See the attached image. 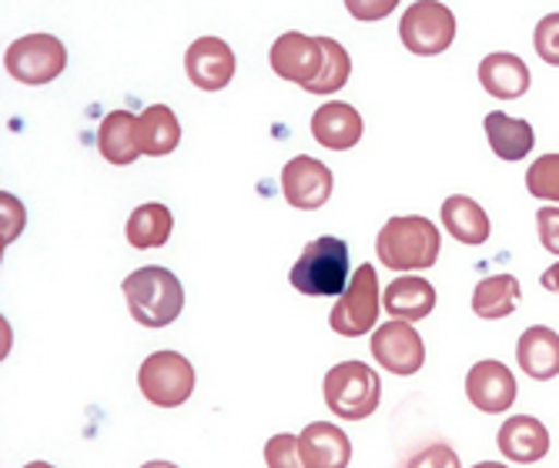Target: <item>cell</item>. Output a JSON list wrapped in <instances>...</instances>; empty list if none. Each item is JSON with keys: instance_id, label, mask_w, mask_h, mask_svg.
Masks as SVG:
<instances>
[{"instance_id": "cell-28", "label": "cell", "mask_w": 559, "mask_h": 468, "mask_svg": "<svg viewBox=\"0 0 559 468\" xmlns=\"http://www.w3.org/2000/svg\"><path fill=\"white\" fill-rule=\"evenodd\" d=\"M265 465L269 468H305L301 452H298V435H272L265 442Z\"/></svg>"}, {"instance_id": "cell-26", "label": "cell", "mask_w": 559, "mask_h": 468, "mask_svg": "<svg viewBox=\"0 0 559 468\" xmlns=\"http://www.w3.org/2000/svg\"><path fill=\"white\" fill-rule=\"evenodd\" d=\"M322 47H325V68H322L319 81L309 87V94L329 97V94H335V91H342V87L348 84L352 58H348V50H345L335 37H322Z\"/></svg>"}, {"instance_id": "cell-12", "label": "cell", "mask_w": 559, "mask_h": 468, "mask_svg": "<svg viewBox=\"0 0 559 468\" xmlns=\"http://www.w3.org/2000/svg\"><path fill=\"white\" fill-rule=\"evenodd\" d=\"M520 395V385H516V375L502 365L496 358H486V361H476L466 375V398L486 411V415H502L510 411L513 401Z\"/></svg>"}, {"instance_id": "cell-37", "label": "cell", "mask_w": 559, "mask_h": 468, "mask_svg": "<svg viewBox=\"0 0 559 468\" xmlns=\"http://www.w3.org/2000/svg\"><path fill=\"white\" fill-rule=\"evenodd\" d=\"M24 468H55V465H47V461H31V465H24Z\"/></svg>"}, {"instance_id": "cell-30", "label": "cell", "mask_w": 559, "mask_h": 468, "mask_svg": "<svg viewBox=\"0 0 559 468\" xmlns=\"http://www.w3.org/2000/svg\"><path fill=\"white\" fill-rule=\"evenodd\" d=\"M405 468H463L460 455H455V448L442 445V442H432L426 448H419L409 461H405Z\"/></svg>"}, {"instance_id": "cell-13", "label": "cell", "mask_w": 559, "mask_h": 468, "mask_svg": "<svg viewBox=\"0 0 559 468\" xmlns=\"http://www.w3.org/2000/svg\"><path fill=\"white\" fill-rule=\"evenodd\" d=\"M185 74L201 91H222L235 77V50L222 37H198L185 50Z\"/></svg>"}, {"instance_id": "cell-10", "label": "cell", "mask_w": 559, "mask_h": 468, "mask_svg": "<svg viewBox=\"0 0 559 468\" xmlns=\"http://www.w3.org/2000/svg\"><path fill=\"white\" fill-rule=\"evenodd\" d=\"M372 358L392 375H416L426 365V345L409 322H385L372 332Z\"/></svg>"}, {"instance_id": "cell-1", "label": "cell", "mask_w": 559, "mask_h": 468, "mask_svg": "<svg viewBox=\"0 0 559 468\" xmlns=\"http://www.w3.org/2000/svg\"><path fill=\"white\" fill-rule=\"evenodd\" d=\"M442 235L423 215H395L376 238L379 262L392 272H426L439 262Z\"/></svg>"}, {"instance_id": "cell-7", "label": "cell", "mask_w": 559, "mask_h": 468, "mask_svg": "<svg viewBox=\"0 0 559 468\" xmlns=\"http://www.w3.org/2000/svg\"><path fill=\"white\" fill-rule=\"evenodd\" d=\"M68 68V47L55 34H24L17 37L8 55L4 71L21 84H50Z\"/></svg>"}, {"instance_id": "cell-22", "label": "cell", "mask_w": 559, "mask_h": 468, "mask_svg": "<svg viewBox=\"0 0 559 468\" xmlns=\"http://www.w3.org/2000/svg\"><path fill=\"white\" fill-rule=\"evenodd\" d=\"M483 128H486L489 147L496 151V158H502V161H523L526 154L533 151V144H536L533 128L523 118H510L506 111L486 115Z\"/></svg>"}, {"instance_id": "cell-32", "label": "cell", "mask_w": 559, "mask_h": 468, "mask_svg": "<svg viewBox=\"0 0 559 468\" xmlns=\"http://www.w3.org/2000/svg\"><path fill=\"white\" fill-rule=\"evenodd\" d=\"M0 207H4V235H0V241H4V248L11 241H17L21 228H24V204L14 197V194H0Z\"/></svg>"}, {"instance_id": "cell-25", "label": "cell", "mask_w": 559, "mask_h": 468, "mask_svg": "<svg viewBox=\"0 0 559 468\" xmlns=\"http://www.w3.org/2000/svg\"><path fill=\"white\" fill-rule=\"evenodd\" d=\"M520 298H523V288L513 275H489L473 291V311L486 322H496V319L513 315Z\"/></svg>"}, {"instance_id": "cell-4", "label": "cell", "mask_w": 559, "mask_h": 468, "mask_svg": "<svg viewBox=\"0 0 559 468\" xmlns=\"http://www.w3.org/2000/svg\"><path fill=\"white\" fill-rule=\"evenodd\" d=\"M322 395L335 419L362 422L369 415H376L382 401V382L376 369L362 365V361H338L322 382Z\"/></svg>"}, {"instance_id": "cell-31", "label": "cell", "mask_w": 559, "mask_h": 468, "mask_svg": "<svg viewBox=\"0 0 559 468\" xmlns=\"http://www.w3.org/2000/svg\"><path fill=\"white\" fill-rule=\"evenodd\" d=\"M536 228H539V241L543 248L559 257V204H543L536 212Z\"/></svg>"}, {"instance_id": "cell-15", "label": "cell", "mask_w": 559, "mask_h": 468, "mask_svg": "<svg viewBox=\"0 0 559 468\" xmlns=\"http://www.w3.org/2000/svg\"><path fill=\"white\" fill-rule=\"evenodd\" d=\"M362 115L345 100H329L312 115V134L329 151H352L362 141Z\"/></svg>"}, {"instance_id": "cell-5", "label": "cell", "mask_w": 559, "mask_h": 468, "mask_svg": "<svg viewBox=\"0 0 559 468\" xmlns=\"http://www.w3.org/2000/svg\"><path fill=\"white\" fill-rule=\"evenodd\" d=\"M379 315H382V288H379L376 265H359L348 288L338 295L332 315H329V325L342 338H362V335L376 332Z\"/></svg>"}, {"instance_id": "cell-20", "label": "cell", "mask_w": 559, "mask_h": 468, "mask_svg": "<svg viewBox=\"0 0 559 468\" xmlns=\"http://www.w3.org/2000/svg\"><path fill=\"white\" fill-rule=\"evenodd\" d=\"M516 361L536 382L556 379L559 375V335L546 325H530L516 341Z\"/></svg>"}, {"instance_id": "cell-6", "label": "cell", "mask_w": 559, "mask_h": 468, "mask_svg": "<svg viewBox=\"0 0 559 468\" xmlns=\"http://www.w3.org/2000/svg\"><path fill=\"white\" fill-rule=\"evenodd\" d=\"M194 365L178 351H155L141 361L138 388L141 395L158 408H178L194 392Z\"/></svg>"}, {"instance_id": "cell-11", "label": "cell", "mask_w": 559, "mask_h": 468, "mask_svg": "<svg viewBox=\"0 0 559 468\" xmlns=\"http://www.w3.org/2000/svg\"><path fill=\"white\" fill-rule=\"evenodd\" d=\"M332 184L335 178L329 165H322L319 158H309V154H298V158H292L282 168V194L298 212H316V207L329 204Z\"/></svg>"}, {"instance_id": "cell-34", "label": "cell", "mask_w": 559, "mask_h": 468, "mask_svg": "<svg viewBox=\"0 0 559 468\" xmlns=\"http://www.w3.org/2000/svg\"><path fill=\"white\" fill-rule=\"evenodd\" d=\"M539 285H543L546 291H552V295H559V262H556V265H549V268L543 272V278H539Z\"/></svg>"}, {"instance_id": "cell-36", "label": "cell", "mask_w": 559, "mask_h": 468, "mask_svg": "<svg viewBox=\"0 0 559 468\" xmlns=\"http://www.w3.org/2000/svg\"><path fill=\"white\" fill-rule=\"evenodd\" d=\"M473 468H510V465H502V461H479V465H473Z\"/></svg>"}, {"instance_id": "cell-27", "label": "cell", "mask_w": 559, "mask_h": 468, "mask_svg": "<svg viewBox=\"0 0 559 468\" xmlns=\"http://www.w3.org/2000/svg\"><path fill=\"white\" fill-rule=\"evenodd\" d=\"M526 188L536 201L559 204V151L543 154L526 171Z\"/></svg>"}, {"instance_id": "cell-29", "label": "cell", "mask_w": 559, "mask_h": 468, "mask_svg": "<svg viewBox=\"0 0 559 468\" xmlns=\"http://www.w3.org/2000/svg\"><path fill=\"white\" fill-rule=\"evenodd\" d=\"M533 47L536 55L549 64V68H559V14H546L536 31H533Z\"/></svg>"}, {"instance_id": "cell-17", "label": "cell", "mask_w": 559, "mask_h": 468, "mask_svg": "<svg viewBox=\"0 0 559 468\" xmlns=\"http://www.w3.org/2000/svg\"><path fill=\"white\" fill-rule=\"evenodd\" d=\"M496 445L510 461L533 465L549 452V432L539 419H533V415H516V419H506L499 425Z\"/></svg>"}, {"instance_id": "cell-18", "label": "cell", "mask_w": 559, "mask_h": 468, "mask_svg": "<svg viewBox=\"0 0 559 468\" xmlns=\"http://www.w3.org/2000/svg\"><path fill=\"white\" fill-rule=\"evenodd\" d=\"M479 84L489 97L516 100L530 91V68L510 50H496V55H486L479 61Z\"/></svg>"}, {"instance_id": "cell-8", "label": "cell", "mask_w": 559, "mask_h": 468, "mask_svg": "<svg viewBox=\"0 0 559 468\" xmlns=\"http://www.w3.org/2000/svg\"><path fill=\"white\" fill-rule=\"evenodd\" d=\"M399 37L409 55L436 58L442 50H449L455 40V17L445 4H436V0H416V4L405 8V14L399 21Z\"/></svg>"}, {"instance_id": "cell-24", "label": "cell", "mask_w": 559, "mask_h": 468, "mask_svg": "<svg viewBox=\"0 0 559 468\" xmlns=\"http://www.w3.org/2000/svg\"><path fill=\"white\" fill-rule=\"evenodd\" d=\"M171 231H175V218L168 212V204H158V201L134 207L131 218H128V228H124L128 244L138 251H151V248L168 244Z\"/></svg>"}, {"instance_id": "cell-23", "label": "cell", "mask_w": 559, "mask_h": 468, "mask_svg": "<svg viewBox=\"0 0 559 468\" xmlns=\"http://www.w3.org/2000/svg\"><path fill=\"white\" fill-rule=\"evenodd\" d=\"M138 137H141V154L147 158H165L181 144V124L178 115L168 104H151L138 118Z\"/></svg>"}, {"instance_id": "cell-33", "label": "cell", "mask_w": 559, "mask_h": 468, "mask_svg": "<svg viewBox=\"0 0 559 468\" xmlns=\"http://www.w3.org/2000/svg\"><path fill=\"white\" fill-rule=\"evenodd\" d=\"M392 11H395L392 0H382V4H362V0H355V4H348V14L359 17V21H379Z\"/></svg>"}, {"instance_id": "cell-14", "label": "cell", "mask_w": 559, "mask_h": 468, "mask_svg": "<svg viewBox=\"0 0 559 468\" xmlns=\"http://www.w3.org/2000/svg\"><path fill=\"white\" fill-rule=\"evenodd\" d=\"M298 452H301L305 468H348L352 461V442L332 422L305 425L298 435Z\"/></svg>"}, {"instance_id": "cell-2", "label": "cell", "mask_w": 559, "mask_h": 468, "mask_svg": "<svg viewBox=\"0 0 559 468\" xmlns=\"http://www.w3.org/2000/svg\"><path fill=\"white\" fill-rule=\"evenodd\" d=\"M124 301L131 319L144 328H165L171 325L185 308V288L175 272L162 265H144L124 278Z\"/></svg>"}, {"instance_id": "cell-21", "label": "cell", "mask_w": 559, "mask_h": 468, "mask_svg": "<svg viewBox=\"0 0 559 468\" xmlns=\"http://www.w3.org/2000/svg\"><path fill=\"white\" fill-rule=\"evenodd\" d=\"M97 151L108 165H131L141 154L138 137V115L131 111H111L97 128Z\"/></svg>"}, {"instance_id": "cell-3", "label": "cell", "mask_w": 559, "mask_h": 468, "mask_svg": "<svg viewBox=\"0 0 559 468\" xmlns=\"http://www.w3.org/2000/svg\"><path fill=\"white\" fill-rule=\"evenodd\" d=\"M288 281L298 295L332 298L342 295L352 281V257L342 238H316L301 248L298 262L288 272Z\"/></svg>"}, {"instance_id": "cell-9", "label": "cell", "mask_w": 559, "mask_h": 468, "mask_svg": "<svg viewBox=\"0 0 559 468\" xmlns=\"http://www.w3.org/2000/svg\"><path fill=\"white\" fill-rule=\"evenodd\" d=\"M269 64L282 81L301 84L305 91H309L325 68L322 37H309L301 31H285L269 50Z\"/></svg>"}, {"instance_id": "cell-19", "label": "cell", "mask_w": 559, "mask_h": 468, "mask_svg": "<svg viewBox=\"0 0 559 468\" xmlns=\"http://www.w3.org/2000/svg\"><path fill=\"white\" fill-rule=\"evenodd\" d=\"M442 228L463 244H486L489 235H492V221L486 215V207L466 194H449L442 201Z\"/></svg>"}, {"instance_id": "cell-35", "label": "cell", "mask_w": 559, "mask_h": 468, "mask_svg": "<svg viewBox=\"0 0 559 468\" xmlns=\"http://www.w3.org/2000/svg\"><path fill=\"white\" fill-rule=\"evenodd\" d=\"M141 468H178L175 461H162V458H155V461H144Z\"/></svg>"}, {"instance_id": "cell-16", "label": "cell", "mask_w": 559, "mask_h": 468, "mask_svg": "<svg viewBox=\"0 0 559 468\" xmlns=\"http://www.w3.org/2000/svg\"><path fill=\"white\" fill-rule=\"evenodd\" d=\"M382 308L389 311L392 319L416 325V322L429 319L436 311V288L419 275H402V278L385 285Z\"/></svg>"}]
</instances>
